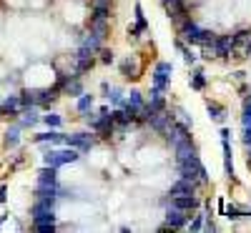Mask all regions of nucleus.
<instances>
[{
  "label": "nucleus",
  "mask_w": 251,
  "mask_h": 233,
  "mask_svg": "<svg viewBox=\"0 0 251 233\" xmlns=\"http://www.w3.org/2000/svg\"><path fill=\"white\" fill-rule=\"evenodd\" d=\"M203 228V216H194L191 221V231H201Z\"/></svg>",
  "instance_id": "28"
},
{
  "label": "nucleus",
  "mask_w": 251,
  "mask_h": 233,
  "mask_svg": "<svg viewBox=\"0 0 251 233\" xmlns=\"http://www.w3.org/2000/svg\"><path fill=\"white\" fill-rule=\"evenodd\" d=\"M186 223H188V210H181V208L171 206L169 213H166V226H171L176 231V228H183Z\"/></svg>",
  "instance_id": "5"
},
{
  "label": "nucleus",
  "mask_w": 251,
  "mask_h": 233,
  "mask_svg": "<svg viewBox=\"0 0 251 233\" xmlns=\"http://www.w3.org/2000/svg\"><path fill=\"white\" fill-rule=\"evenodd\" d=\"M100 40H103V38H98V35L91 30L86 38H83V46H86L88 50H93V53H96V50H100Z\"/></svg>",
  "instance_id": "14"
},
{
  "label": "nucleus",
  "mask_w": 251,
  "mask_h": 233,
  "mask_svg": "<svg viewBox=\"0 0 251 233\" xmlns=\"http://www.w3.org/2000/svg\"><path fill=\"white\" fill-rule=\"evenodd\" d=\"M111 118H113V123L116 125H128V123H133V118L126 113V111H113L111 113Z\"/></svg>",
  "instance_id": "17"
},
{
  "label": "nucleus",
  "mask_w": 251,
  "mask_h": 233,
  "mask_svg": "<svg viewBox=\"0 0 251 233\" xmlns=\"http://www.w3.org/2000/svg\"><path fill=\"white\" fill-rule=\"evenodd\" d=\"M224 213H226V218H231V221L241 218V213H239V208H236V206H224Z\"/></svg>",
  "instance_id": "24"
},
{
  "label": "nucleus",
  "mask_w": 251,
  "mask_h": 233,
  "mask_svg": "<svg viewBox=\"0 0 251 233\" xmlns=\"http://www.w3.org/2000/svg\"><path fill=\"white\" fill-rule=\"evenodd\" d=\"M244 125H251V100H246V105H244Z\"/></svg>",
  "instance_id": "27"
},
{
  "label": "nucleus",
  "mask_w": 251,
  "mask_h": 233,
  "mask_svg": "<svg viewBox=\"0 0 251 233\" xmlns=\"http://www.w3.org/2000/svg\"><path fill=\"white\" fill-rule=\"evenodd\" d=\"M196 186L199 181H188V178H178L171 190H169V196H186V193H196Z\"/></svg>",
  "instance_id": "6"
},
{
  "label": "nucleus",
  "mask_w": 251,
  "mask_h": 233,
  "mask_svg": "<svg viewBox=\"0 0 251 233\" xmlns=\"http://www.w3.org/2000/svg\"><path fill=\"white\" fill-rule=\"evenodd\" d=\"M43 123L50 125V128H60V125H63V118L55 116V113H50V116H43Z\"/></svg>",
  "instance_id": "21"
},
{
  "label": "nucleus",
  "mask_w": 251,
  "mask_h": 233,
  "mask_svg": "<svg viewBox=\"0 0 251 233\" xmlns=\"http://www.w3.org/2000/svg\"><path fill=\"white\" fill-rule=\"evenodd\" d=\"M63 143L71 145V148H78V151H91L93 148V138L88 133H73V136H63Z\"/></svg>",
  "instance_id": "4"
},
{
  "label": "nucleus",
  "mask_w": 251,
  "mask_h": 233,
  "mask_svg": "<svg viewBox=\"0 0 251 233\" xmlns=\"http://www.w3.org/2000/svg\"><path fill=\"white\" fill-rule=\"evenodd\" d=\"M183 38H186V43H194V46H208V43H211V40H214V33L211 30H203V28H199L196 23H194V20H188V23L178 30Z\"/></svg>",
  "instance_id": "1"
},
{
  "label": "nucleus",
  "mask_w": 251,
  "mask_h": 233,
  "mask_svg": "<svg viewBox=\"0 0 251 233\" xmlns=\"http://www.w3.org/2000/svg\"><path fill=\"white\" fill-rule=\"evenodd\" d=\"M136 28H138V30H146V28H149V23H146V18H143L141 5H136Z\"/></svg>",
  "instance_id": "22"
},
{
  "label": "nucleus",
  "mask_w": 251,
  "mask_h": 233,
  "mask_svg": "<svg viewBox=\"0 0 251 233\" xmlns=\"http://www.w3.org/2000/svg\"><path fill=\"white\" fill-rule=\"evenodd\" d=\"M91 105H93V95H83V93H80V98H78V111H80V113H88Z\"/></svg>",
  "instance_id": "19"
},
{
  "label": "nucleus",
  "mask_w": 251,
  "mask_h": 233,
  "mask_svg": "<svg viewBox=\"0 0 251 233\" xmlns=\"http://www.w3.org/2000/svg\"><path fill=\"white\" fill-rule=\"evenodd\" d=\"M206 108H208V116H211V120H216V123H224V118H226V111L221 108V105H216V103H211V100H208V103H206Z\"/></svg>",
  "instance_id": "12"
},
{
  "label": "nucleus",
  "mask_w": 251,
  "mask_h": 233,
  "mask_svg": "<svg viewBox=\"0 0 251 233\" xmlns=\"http://www.w3.org/2000/svg\"><path fill=\"white\" fill-rule=\"evenodd\" d=\"M111 15V0H100L93 5V20H108Z\"/></svg>",
  "instance_id": "10"
},
{
  "label": "nucleus",
  "mask_w": 251,
  "mask_h": 233,
  "mask_svg": "<svg viewBox=\"0 0 251 233\" xmlns=\"http://www.w3.org/2000/svg\"><path fill=\"white\" fill-rule=\"evenodd\" d=\"M35 143H55V145H60V143H63V136H60V133H53V131L38 133V136H35Z\"/></svg>",
  "instance_id": "13"
},
{
  "label": "nucleus",
  "mask_w": 251,
  "mask_h": 233,
  "mask_svg": "<svg viewBox=\"0 0 251 233\" xmlns=\"http://www.w3.org/2000/svg\"><path fill=\"white\" fill-rule=\"evenodd\" d=\"M46 165H53V168H60V165H66V163H75L78 161V153H75V148H66V151H48L43 156Z\"/></svg>",
  "instance_id": "2"
},
{
  "label": "nucleus",
  "mask_w": 251,
  "mask_h": 233,
  "mask_svg": "<svg viewBox=\"0 0 251 233\" xmlns=\"http://www.w3.org/2000/svg\"><path fill=\"white\" fill-rule=\"evenodd\" d=\"M35 231H40V233H53V231H55V223H35Z\"/></svg>",
  "instance_id": "26"
},
{
  "label": "nucleus",
  "mask_w": 251,
  "mask_h": 233,
  "mask_svg": "<svg viewBox=\"0 0 251 233\" xmlns=\"http://www.w3.org/2000/svg\"><path fill=\"white\" fill-rule=\"evenodd\" d=\"M38 183H46V186H58V168L46 165L38 171Z\"/></svg>",
  "instance_id": "9"
},
{
  "label": "nucleus",
  "mask_w": 251,
  "mask_h": 233,
  "mask_svg": "<svg viewBox=\"0 0 251 233\" xmlns=\"http://www.w3.org/2000/svg\"><path fill=\"white\" fill-rule=\"evenodd\" d=\"M174 151H176V161H183L188 156H196V145H194L191 138H186V140H181V143L174 145Z\"/></svg>",
  "instance_id": "8"
},
{
  "label": "nucleus",
  "mask_w": 251,
  "mask_h": 233,
  "mask_svg": "<svg viewBox=\"0 0 251 233\" xmlns=\"http://www.w3.org/2000/svg\"><path fill=\"white\" fill-rule=\"evenodd\" d=\"M91 30L98 38H106L108 35V23H106V20H91Z\"/></svg>",
  "instance_id": "15"
},
{
  "label": "nucleus",
  "mask_w": 251,
  "mask_h": 233,
  "mask_svg": "<svg viewBox=\"0 0 251 233\" xmlns=\"http://www.w3.org/2000/svg\"><path fill=\"white\" fill-rule=\"evenodd\" d=\"M38 120H40V118H38V113L28 108V113L23 116V120H20V128H33V125H35Z\"/></svg>",
  "instance_id": "18"
},
{
  "label": "nucleus",
  "mask_w": 251,
  "mask_h": 233,
  "mask_svg": "<svg viewBox=\"0 0 251 233\" xmlns=\"http://www.w3.org/2000/svg\"><path fill=\"white\" fill-rule=\"evenodd\" d=\"M18 98H20V105H23V108H33V105H38V91H23Z\"/></svg>",
  "instance_id": "11"
},
{
  "label": "nucleus",
  "mask_w": 251,
  "mask_h": 233,
  "mask_svg": "<svg viewBox=\"0 0 251 233\" xmlns=\"http://www.w3.org/2000/svg\"><path fill=\"white\" fill-rule=\"evenodd\" d=\"M191 88H194V91H203V88H206V78H203L201 70L194 73V78H191Z\"/></svg>",
  "instance_id": "20"
},
{
  "label": "nucleus",
  "mask_w": 251,
  "mask_h": 233,
  "mask_svg": "<svg viewBox=\"0 0 251 233\" xmlns=\"http://www.w3.org/2000/svg\"><path fill=\"white\" fill-rule=\"evenodd\" d=\"M18 143H20V125H13V128L5 133V145L13 148V145H18Z\"/></svg>",
  "instance_id": "16"
},
{
  "label": "nucleus",
  "mask_w": 251,
  "mask_h": 233,
  "mask_svg": "<svg viewBox=\"0 0 251 233\" xmlns=\"http://www.w3.org/2000/svg\"><path fill=\"white\" fill-rule=\"evenodd\" d=\"M171 73H174L171 63H158L156 70H153V91L166 93V88H169V83H171Z\"/></svg>",
  "instance_id": "3"
},
{
  "label": "nucleus",
  "mask_w": 251,
  "mask_h": 233,
  "mask_svg": "<svg viewBox=\"0 0 251 233\" xmlns=\"http://www.w3.org/2000/svg\"><path fill=\"white\" fill-rule=\"evenodd\" d=\"M176 48L181 50V55H183V60H186V63H194V60H196V55H194L191 50H188V48H186V46L181 43V40H178V43H176Z\"/></svg>",
  "instance_id": "23"
},
{
  "label": "nucleus",
  "mask_w": 251,
  "mask_h": 233,
  "mask_svg": "<svg viewBox=\"0 0 251 233\" xmlns=\"http://www.w3.org/2000/svg\"><path fill=\"white\" fill-rule=\"evenodd\" d=\"M161 3H163V5H171V3H174V0H161Z\"/></svg>",
  "instance_id": "31"
},
{
  "label": "nucleus",
  "mask_w": 251,
  "mask_h": 233,
  "mask_svg": "<svg viewBox=\"0 0 251 233\" xmlns=\"http://www.w3.org/2000/svg\"><path fill=\"white\" fill-rule=\"evenodd\" d=\"M5 198H8V190L0 188V203H5Z\"/></svg>",
  "instance_id": "30"
},
{
  "label": "nucleus",
  "mask_w": 251,
  "mask_h": 233,
  "mask_svg": "<svg viewBox=\"0 0 251 233\" xmlns=\"http://www.w3.org/2000/svg\"><path fill=\"white\" fill-rule=\"evenodd\" d=\"M108 98H111L116 105H121V103H123V95H121V91H118V88H111V91H108Z\"/></svg>",
  "instance_id": "25"
},
{
  "label": "nucleus",
  "mask_w": 251,
  "mask_h": 233,
  "mask_svg": "<svg viewBox=\"0 0 251 233\" xmlns=\"http://www.w3.org/2000/svg\"><path fill=\"white\" fill-rule=\"evenodd\" d=\"M93 3H100V0H93Z\"/></svg>",
  "instance_id": "32"
},
{
  "label": "nucleus",
  "mask_w": 251,
  "mask_h": 233,
  "mask_svg": "<svg viewBox=\"0 0 251 233\" xmlns=\"http://www.w3.org/2000/svg\"><path fill=\"white\" fill-rule=\"evenodd\" d=\"M100 60H103V63H113V53L106 50V48H100Z\"/></svg>",
  "instance_id": "29"
},
{
  "label": "nucleus",
  "mask_w": 251,
  "mask_h": 233,
  "mask_svg": "<svg viewBox=\"0 0 251 233\" xmlns=\"http://www.w3.org/2000/svg\"><path fill=\"white\" fill-rule=\"evenodd\" d=\"M171 206H176V208H181V210H194V208H199V198H196L194 193L174 196V198H171Z\"/></svg>",
  "instance_id": "7"
}]
</instances>
